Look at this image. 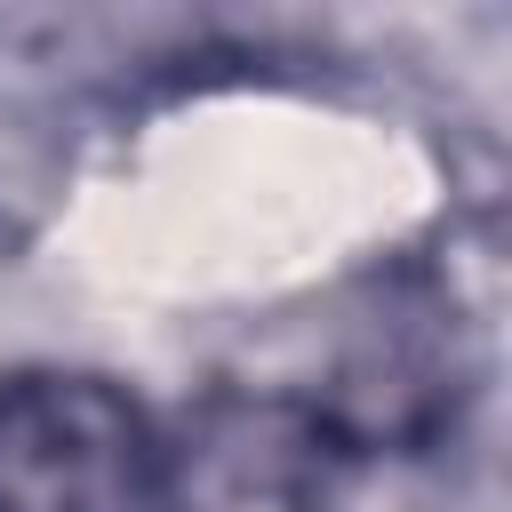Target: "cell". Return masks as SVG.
I'll list each match as a JSON object with an SVG mask.
<instances>
[{"mask_svg":"<svg viewBox=\"0 0 512 512\" xmlns=\"http://www.w3.org/2000/svg\"><path fill=\"white\" fill-rule=\"evenodd\" d=\"M344 440L304 392H208L152 448L160 512H328Z\"/></svg>","mask_w":512,"mask_h":512,"instance_id":"7a4b0ae2","label":"cell"},{"mask_svg":"<svg viewBox=\"0 0 512 512\" xmlns=\"http://www.w3.org/2000/svg\"><path fill=\"white\" fill-rule=\"evenodd\" d=\"M144 408L88 368L0 376V512H136L152 488Z\"/></svg>","mask_w":512,"mask_h":512,"instance_id":"6da1fadb","label":"cell"}]
</instances>
